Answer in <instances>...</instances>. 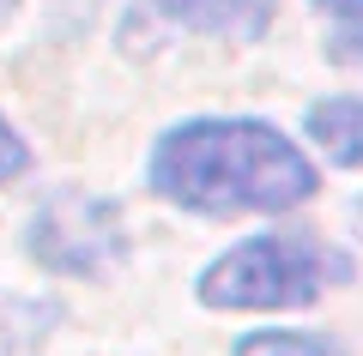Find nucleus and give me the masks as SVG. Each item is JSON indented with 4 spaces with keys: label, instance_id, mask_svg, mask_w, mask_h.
I'll return each mask as SVG.
<instances>
[{
    "label": "nucleus",
    "instance_id": "obj_7",
    "mask_svg": "<svg viewBox=\"0 0 363 356\" xmlns=\"http://www.w3.org/2000/svg\"><path fill=\"white\" fill-rule=\"evenodd\" d=\"M327 18V54L345 67H363V0H309Z\"/></svg>",
    "mask_w": 363,
    "mask_h": 356
},
{
    "label": "nucleus",
    "instance_id": "obj_1",
    "mask_svg": "<svg viewBox=\"0 0 363 356\" xmlns=\"http://www.w3.org/2000/svg\"><path fill=\"white\" fill-rule=\"evenodd\" d=\"M145 188L200 217L297 212L315 200V163L279 127L255 115H194L176 121L145 157Z\"/></svg>",
    "mask_w": 363,
    "mask_h": 356
},
{
    "label": "nucleus",
    "instance_id": "obj_3",
    "mask_svg": "<svg viewBox=\"0 0 363 356\" xmlns=\"http://www.w3.org/2000/svg\"><path fill=\"white\" fill-rule=\"evenodd\" d=\"M25 254L55 278H104L128 254V224L121 205L85 188H55L49 200L30 212Z\"/></svg>",
    "mask_w": 363,
    "mask_h": 356
},
{
    "label": "nucleus",
    "instance_id": "obj_5",
    "mask_svg": "<svg viewBox=\"0 0 363 356\" xmlns=\"http://www.w3.org/2000/svg\"><path fill=\"white\" fill-rule=\"evenodd\" d=\"M303 133L333 169H363V97H321L303 109Z\"/></svg>",
    "mask_w": 363,
    "mask_h": 356
},
{
    "label": "nucleus",
    "instance_id": "obj_4",
    "mask_svg": "<svg viewBox=\"0 0 363 356\" xmlns=\"http://www.w3.org/2000/svg\"><path fill=\"white\" fill-rule=\"evenodd\" d=\"M152 6L169 25L224 42H260L272 30V0H152Z\"/></svg>",
    "mask_w": 363,
    "mask_h": 356
},
{
    "label": "nucleus",
    "instance_id": "obj_6",
    "mask_svg": "<svg viewBox=\"0 0 363 356\" xmlns=\"http://www.w3.org/2000/svg\"><path fill=\"white\" fill-rule=\"evenodd\" d=\"M230 356H345L327 332H291V326H267V332H242Z\"/></svg>",
    "mask_w": 363,
    "mask_h": 356
},
{
    "label": "nucleus",
    "instance_id": "obj_8",
    "mask_svg": "<svg viewBox=\"0 0 363 356\" xmlns=\"http://www.w3.org/2000/svg\"><path fill=\"white\" fill-rule=\"evenodd\" d=\"M25 169H30V145L18 139L6 121H0V188H6V181H18Z\"/></svg>",
    "mask_w": 363,
    "mask_h": 356
},
{
    "label": "nucleus",
    "instance_id": "obj_2",
    "mask_svg": "<svg viewBox=\"0 0 363 356\" xmlns=\"http://www.w3.org/2000/svg\"><path fill=\"white\" fill-rule=\"evenodd\" d=\"M351 272H357L351 254L315 229H267V236L224 248L200 272L194 296L230 314H279V308H309L333 284H351Z\"/></svg>",
    "mask_w": 363,
    "mask_h": 356
}]
</instances>
